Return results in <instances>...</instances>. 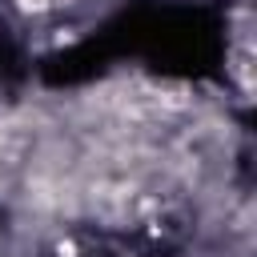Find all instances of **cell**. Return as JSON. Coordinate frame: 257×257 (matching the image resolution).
Instances as JSON below:
<instances>
[{"label":"cell","mask_w":257,"mask_h":257,"mask_svg":"<svg viewBox=\"0 0 257 257\" xmlns=\"http://www.w3.org/2000/svg\"><path fill=\"white\" fill-rule=\"evenodd\" d=\"M56 0H16V8L20 12H28V16H40V12H48Z\"/></svg>","instance_id":"cell-1"}]
</instances>
